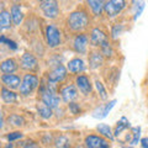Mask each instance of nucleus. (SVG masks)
I'll use <instances>...</instances> for the list:
<instances>
[{
  "instance_id": "nucleus-22",
  "label": "nucleus",
  "mask_w": 148,
  "mask_h": 148,
  "mask_svg": "<svg viewBox=\"0 0 148 148\" xmlns=\"http://www.w3.org/2000/svg\"><path fill=\"white\" fill-rule=\"evenodd\" d=\"M36 109H37V112H38V115L42 119H45V120L51 119V117H52V115H53V109H51L49 106L43 104L42 101L36 105Z\"/></svg>"
},
{
  "instance_id": "nucleus-12",
  "label": "nucleus",
  "mask_w": 148,
  "mask_h": 148,
  "mask_svg": "<svg viewBox=\"0 0 148 148\" xmlns=\"http://www.w3.org/2000/svg\"><path fill=\"white\" fill-rule=\"evenodd\" d=\"M61 98L64 103L67 104H71V103H74V100L78 98V90L77 88L74 86L73 84H69V85H66L63 86L61 89Z\"/></svg>"
},
{
  "instance_id": "nucleus-36",
  "label": "nucleus",
  "mask_w": 148,
  "mask_h": 148,
  "mask_svg": "<svg viewBox=\"0 0 148 148\" xmlns=\"http://www.w3.org/2000/svg\"><path fill=\"white\" fill-rule=\"evenodd\" d=\"M21 148H38V146L35 142H26V145H24Z\"/></svg>"
},
{
  "instance_id": "nucleus-29",
  "label": "nucleus",
  "mask_w": 148,
  "mask_h": 148,
  "mask_svg": "<svg viewBox=\"0 0 148 148\" xmlns=\"http://www.w3.org/2000/svg\"><path fill=\"white\" fill-rule=\"evenodd\" d=\"M56 147L57 148H69V140L66 136H59L56 141Z\"/></svg>"
},
{
  "instance_id": "nucleus-28",
  "label": "nucleus",
  "mask_w": 148,
  "mask_h": 148,
  "mask_svg": "<svg viewBox=\"0 0 148 148\" xmlns=\"http://www.w3.org/2000/svg\"><path fill=\"white\" fill-rule=\"evenodd\" d=\"M140 138H141V127L138 126V127H133L132 128V140H131V145L132 146H135L138 143V141H140Z\"/></svg>"
},
{
  "instance_id": "nucleus-14",
  "label": "nucleus",
  "mask_w": 148,
  "mask_h": 148,
  "mask_svg": "<svg viewBox=\"0 0 148 148\" xmlns=\"http://www.w3.org/2000/svg\"><path fill=\"white\" fill-rule=\"evenodd\" d=\"M75 84H77V88L79 89V91L82 92L83 95H89L90 92H91V83H90V79L86 75H84V74H82V75H78L77 77Z\"/></svg>"
},
{
  "instance_id": "nucleus-25",
  "label": "nucleus",
  "mask_w": 148,
  "mask_h": 148,
  "mask_svg": "<svg viewBox=\"0 0 148 148\" xmlns=\"http://www.w3.org/2000/svg\"><path fill=\"white\" fill-rule=\"evenodd\" d=\"M8 122L12 125V126L21 127L25 125V119H24V116H21V115H18V114H12L8 117Z\"/></svg>"
},
{
  "instance_id": "nucleus-16",
  "label": "nucleus",
  "mask_w": 148,
  "mask_h": 148,
  "mask_svg": "<svg viewBox=\"0 0 148 148\" xmlns=\"http://www.w3.org/2000/svg\"><path fill=\"white\" fill-rule=\"evenodd\" d=\"M67 69H68L69 73H73V74H78V73L84 72V69H85L84 61L80 58H73L68 62Z\"/></svg>"
},
{
  "instance_id": "nucleus-38",
  "label": "nucleus",
  "mask_w": 148,
  "mask_h": 148,
  "mask_svg": "<svg viewBox=\"0 0 148 148\" xmlns=\"http://www.w3.org/2000/svg\"><path fill=\"white\" fill-rule=\"evenodd\" d=\"M14 147V145H12V143H8V146L5 147V148H12Z\"/></svg>"
},
{
  "instance_id": "nucleus-30",
  "label": "nucleus",
  "mask_w": 148,
  "mask_h": 148,
  "mask_svg": "<svg viewBox=\"0 0 148 148\" xmlns=\"http://www.w3.org/2000/svg\"><path fill=\"white\" fill-rule=\"evenodd\" d=\"M136 4H137V5L135 6V15H133V20H135V21L141 16V14H142V11H143V9H145V6H146V3H143V1L136 3Z\"/></svg>"
},
{
  "instance_id": "nucleus-20",
  "label": "nucleus",
  "mask_w": 148,
  "mask_h": 148,
  "mask_svg": "<svg viewBox=\"0 0 148 148\" xmlns=\"http://www.w3.org/2000/svg\"><path fill=\"white\" fill-rule=\"evenodd\" d=\"M11 22H12V18H11L10 11L1 10V12H0V29H1L3 31L4 30H10L11 29Z\"/></svg>"
},
{
  "instance_id": "nucleus-4",
  "label": "nucleus",
  "mask_w": 148,
  "mask_h": 148,
  "mask_svg": "<svg viewBox=\"0 0 148 148\" xmlns=\"http://www.w3.org/2000/svg\"><path fill=\"white\" fill-rule=\"evenodd\" d=\"M41 100H42V103L46 104L47 106H49L51 109H57L59 104H61V98L57 95V92H52L49 91L46 85H42L41 86Z\"/></svg>"
},
{
  "instance_id": "nucleus-11",
  "label": "nucleus",
  "mask_w": 148,
  "mask_h": 148,
  "mask_svg": "<svg viewBox=\"0 0 148 148\" xmlns=\"http://www.w3.org/2000/svg\"><path fill=\"white\" fill-rule=\"evenodd\" d=\"M88 43H89V37L85 34H78L74 37L73 41V48L77 53L85 54L88 51Z\"/></svg>"
},
{
  "instance_id": "nucleus-13",
  "label": "nucleus",
  "mask_w": 148,
  "mask_h": 148,
  "mask_svg": "<svg viewBox=\"0 0 148 148\" xmlns=\"http://www.w3.org/2000/svg\"><path fill=\"white\" fill-rule=\"evenodd\" d=\"M1 82H3V85L9 88V89H17L20 88L22 79L16 74H3L1 75Z\"/></svg>"
},
{
  "instance_id": "nucleus-32",
  "label": "nucleus",
  "mask_w": 148,
  "mask_h": 148,
  "mask_svg": "<svg viewBox=\"0 0 148 148\" xmlns=\"http://www.w3.org/2000/svg\"><path fill=\"white\" fill-rule=\"evenodd\" d=\"M0 42H1V43H6V45L9 46V48L12 49V51H16V49H17V45L14 42V41L8 40L5 36H1V38H0Z\"/></svg>"
},
{
  "instance_id": "nucleus-21",
  "label": "nucleus",
  "mask_w": 148,
  "mask_h": 148,
  "mask_svg": "<svg viewBox=\"0 0 148 148\" xmlns=\"http://www.w3.org/2000/svg\"><path fill=\"white\" fill-rule=\"evenodd\" d=\"M104 63V58H103V54L99 53V52H91L89 54V66L91 69H96L103 66Z\"/></svg>"
},
{
  "instance_id": "nucleus-19",
  "label": "nucleus",
  "mask_w": 148,
  "mask_h": 148,
  "mask_svg": "<svg viewBox=\"0 0 148 148\" xmlns=\"http://www.w3.org/2000/svg\"><path fill=\"white\" fill-rule=\"evenodd\" d=\"M1 99L5 104H14L17 101V94L6 86H1Z\"/></svg>"
},
{
  "instance_id": "nucleus-39",
  "label": "nucleus",
  "mask_w": 148,
  "mask_h": 148,
  "mask_svg": "<svg viewBox=\"0 0 148 148\" xmlns=\"http://www.w3.org/2000/svg\"><path fill=\"white\" fill-rule=\"evenodd\" d=\"M125 148H132V147H125Z\"/></svg>"
},
{
  "instance_id": "nucleus-37",
  "label": "nucleus",
  "mask_w": 148,
  "mask_h": 148,
  "mask_svg": "<svg viewBox=\"0 0 148 148\" xmlns=\"http://www.w3.org/2000/svg\"><path fill=\"white\" fill-rule=\"evenodd\" d=\"M141 145H142V148H148V137L142 138V140H141Z\"/></svg>"
},
{
  "instance_id": "nucleus-34",
  "label": "nucleus",
  "mask_w": 148,
  "mask_h": 148,
  "mask_svg": "<svg viewBox=\"0 0 148 148\" xmlns=\"http://www.w3.org/2000/svg\"><path fill=\"white\" fill-rule=\"evenodd\" d=\"M101 54H104L105 57H111V56L114 54V51H112V48H111V46L109 43L105 45L104 47H101Z\"/></svg>"
},
{
  "instance_id": "nucleus-31",
  "label": "nucleus",
  "mask_w": 148,
  "mask_h": 148,
  "mask_svg": "<svg viewBox=\"0 0 148 148\" xmlns=\"http://www.w3.org/2000/svg\"><path fill=\"white\" fill-rule=\"evenodd\" d=\"M123 31V26L120 25V24H116L112 26V30H111V35H112V38H117V37L122 34Z\"/></svg>"
},
{
  "instance_id": "nucleus-1",
  "label": "nucleus",
  "mask_w": 148,
  "mask_h": 148,
  "mask_svg": "<svg viewBox=\"0 0 148 148\" xmlns=\"http://www.w3.org/2000/svg\"><path fill=\"white\" fill-rule=\"evenodd\" d=\"M89 15L84 10H75L69 14L67 18V26L73 32H82L89 25Z\"/></svg>"
},
{
  "instance_id": "nucleus-9",
  "label": "nucleus",
  "mask_w": 148,
  "mask_h": 148,
  "mask_svg": "<svg viewBox=\"0 0 148 148\" xmlns=\"http://www.w3.org/2000/svg\"><path fill=\"white\" fill-rule=\"evenodd\" d=\"M90 42L95 47H104L105 45L109 43L108 35L100 29H92L90 32Z\"/></svg>"
},
{
  "instance_id": "nucleus-17",
  "label": "nucleus",
  "mask_w": 148,
  "mask_h": 148,
  "mask_svg": "<svg viewBox=\"0 0 148 148\" xmlns=\"http://www.w3.org/2000/svg\"><path fill=\"white\" fill-rule=\"evenodd\" d=\"M116 103H117V100H115V99L109 101V103L105 104L104 106H101V108L96 109L94 112H92V116H94L95 119H104V117H106V116H108V114L111 111V109L114 108Z\"/></svg>"
},
{
  "instance_id": "nucleus-10",
  "label": "nucleus",
  "mask_w": 148,
  "mask_h": 148,
  "mask_svg": "<svg viewBox=\"0 0 148 148\" xmlns=\"http://www.w3.org/2000/svg\"><path fill=\"white\" fill-rule=\"evenodd\" d=\"M67 73H68V69L64 67L63 64H57V66L48 73V82L58 84V83H61L66 79Z\"/></svg>"
},
{
  "instance_id": "nucleus-3",
  "label": "nucleus",
  "mask_w": 148,
  "mask_h": 148,
  "mask_svg": "<svg viewBox=\"0 0 148 148\" xmlns=\"http://www.w3.org/2000/svg\"><path fill=\"white\" fill-rule=\"evenodd\" d=\"M45 35H46V41L49 48H57L61 46L62 43V35L61 31L56 25H47L45 30Z\"/></svg>"
},
{
  "instance_id": "nucleus-5",
  "label": "nucleus",
  "mask_w": 148,
  "mask_h": 148,
  "mask_svg": "<svg viewBox=\"0 0 148 148\" xmlns=\"http://www.w3.org/2000/svg\"><path fill=\"white\" fill-rule=\"evenodd\" d=\"M125 6H126V1H123V0H110V1H105L104 11L108 17L112 18L116 17L125 9Z\"/></svg>"
},
{
  "instance_id": "nucleus-8",
  "label": "nucleus",
  "mask_w": 148,
  "mask_h": 148,
  "mask_svg": "<svg viewBox=\"0 0 148 148\" xmlns=\"http://www.w3.org/2000/svg\"><path fill=\"white\" fill-rule=\"evenodd\" d=\"M84 143L86 148H109L110 147L109 141L106 138H104L103 136H98V135L86 136L84 140Z\"/></svg>"
},
{
  "instance_id": "nucleus-2",
  "label": "nucleus",
  "mask_w": 148,
  "mask_h": 148,
  "mask_svg": "<svg viewBox=\"0 0 148 148\" xmlns=\"http://www.w3.org/2000/svg\"><path fill=\"white\" fill-rule=\"evenodd\" d=\"M38 84H40V79H38L37 75H35V74H30V73L25 74L24 78H22L21 85H20V88H18L20 94L22 96L31 95V92L38 86Z\"/></svg>"
},
{
  "instance_id": "nucleus-26",
  "label": "nucleus",
  "mask_w": 148,
  "mask_h": 148,
  "mask_svg": "<svg viewBox=\"0 0 148 148\" xmlns=\"http://www.w3.org/2000/svg\"><path fill=\"white\" fill-rule=\"evenodd\" d=\"M127 127H130L128 120L126 117H121V120L117 122V126H116V128H115V131H114V136H119L120 133H121L123 130H126Z\"/></svg>"
},
{
  "instance_id": "nucleus-18",
  "label": "nucleus",
  "mask_w": 148,
  "mask_h": 148,
  "mask_svg": "<svg viewBox=\"0 0 148 148\" xmlns=\"http://www.w3.org/2000/svg\"><path fill=\"white\" fill-rule=\"evenodd\" d=\"M17 63L14 58H8L0 64V71L3 74H12L14 72L17 71Z\"/></svg>"
},
{
  "instance_id": "nucleus-35",
  "label": "nucleus",
  "mask_w": 148,
  "mask_h": 148,
  "mask_svg": "<svg viewBox=\"0 0 148 148\" xmlns=\"http://www.w3.org/2000/svg\"><path fill=\"white\" fill-rule=\"evenodd\" d=\"M68 106H69V111H71L73 115L80 114V106H79V104H77V103H71V104H68Z\"/></svg>"
},
{
  "instance_id": "nucleus-23",
  "label": "nucleus",
  "mask_w": 148,
  "mask_h": 148,
  "mask_svg": "<svg viewBox=\"0 0 148 148\" xmlns=\"http://www.w3.org/2000/svg\"><path fill=\"white\" fill-rule=\"evenodd\" d=\"M96 130H98V132L100 133V136H103L104 138H108V140L112 141L114 140V133L111 131V127L109 125L106 123H99L98 126H96Z\"/></svg>"
},
{
  "instance_id": "nucleus-6",
  "label": "nucleus",
  "mask_w": 148,
  "mask_h": 148,
  "mask_svg": "<svg viewBox=\"0 0 148 148\" xmlns=\"http://www.w3.org/2000/svg\"><path fill=\"white\" fill-rule=\"evenodd\" d=\"M40 9L43 15L48 18H56L59 15V5L54 0H43V1H41Z\"/></svg>"
},
{
  "instance_id": "nucleus-15",
  "label": "nucleus",
  "mask_w": 148,
  "mask_h": 148,
  "mask_svg": "<svg viewBox=\"0 0 148 148\" xmlns=\"http://www.w3.org/2000/svg\"><path fill=\"white\" fill-rule=\"evenodd\" d=\"M10 14H11V18L14 25L20 26L22 20H24V12H22V8L20 4H12L11 9H10Z\"/></svg>"
},
{
  "instance_id": "nucleus-27",
  "label": "nucleus",
  "mask_w": 148,
  "mask_h": 148,
  "mask_svg": "<svg viewBox=\"0 0 148 148\" xmlns=\"http://www.w3.org/2000/svg\"><path fill=\"white\" fill-rule=\"evenodd\" d=\"M95 86H96V90H98L100 98L103 99V100L108 99V92H106V89H105V86H104L103 83L99 82V80H96L95 82Z\"/></svg>"
},
{
  "instance_id": "nucleus-33",
  "label": "nucleus",
  "mask_w": 148,
  "mask_h": 148,
  "mask_svg": "<svg viewBox=\"0 0 148 148\" xmlns=\"http://www.w3.org/2000/svg\"><path fill=\"white\" fill-rule=\"evenodd\" d=\"M6 138L9 140V142H14L16 140H20V138H22V133L20 131H15V132H10L9 135L6 136Z\"/></svg>"
},
{
  "instance_id": "nucleus-7",
  "label": "nucleus",
  "mask_w": 148,
  "mask_h": 148,
  "mask_svg": "<svg viewBox=\"0 0 148 148\" xmlns=\"http://www.w3.org/2000/svg\"><path fill=\"white\" fill-rule=\"evenodd\" d=\"M20 67H21V69H24V71L35 72L38 69V61H37V58L32 53L25 52L20 59Z\"/></svg>"
},
{
  "instance_id": "nucleus-24",
  "label": "nucleus",
  "mask_w": 148,
  "mask_h": 148,
  "mask_svg": "<svg viewBox=\"0 0 148 148\" xmlns=\"http://www.w3.org/2000/svg\"><path fill=\"white\" fill-rule=\"evenodd\" d=\"M88 5H89V8L91 9V11L94 15L99 16L104 10L105 3L101 1V0H90V1H88Z\"/></svg>"
}]
</instances>
